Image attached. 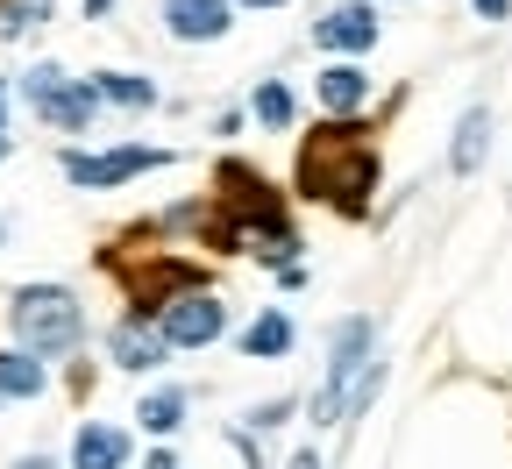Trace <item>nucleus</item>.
Here are the masks:
<instances>
[{
    "label": "nucleus",
    "instance_id": "f257e3e1",
    "mask_svg": "<svg viewBox=\"0 0 512 469\" xmlns=\"http://www.w3.org/2000/svg\"><path fill=\"white\" fill-rule=\"evenodd\" d=\"M370 185H377V157H370V143L356 136V128H320V136L306 143V157H299V192L335 199L342 214H363Z\"/></svg>",
    "mask_w": 512,
    "mask_h": 469
},
{
    "label": "nucleus",
    "instance_id": "f03ea898",
    "mask_svg": "<svg viewBox=\"0 0 512 469\" xmlns=\"http://www.w3.org/2000/svg\"><path fill=\"white\" fill-rule=\"evenodd\" d=\"M8 320H15V342H22L36 363L72 356V349L86 342V306H79L72 285H22L15 306H8Z\"/></svg>",
    "mask_w": 512,
    "mask_h": 469
},
{
    "label": "nucleus",
    "instance_id": "7ed1b4c3",
    "mask_svg": "<svg viewBox=\"0 0 512 469\" xmlns=\"http://www.w3.org/2000/svg\"><path fill=\"white\" fill-rule=\"evenodd\" d=\"M370 363H377V327L356 313V320H342V327L328 334V377H320V391H313V427L349 420L356 384H363V370H370Z\"/></svg>",
    "mask_w": 512,
    "mask_h": 469
},
{
    "label": "nucleus",
    "instance_id": "20e7f679",
    "mask_svg": "<svg viewBox=\"0 0 512 469\" xmlns=\"http://www.w3.org/2000/svg\"><path fill=\"white\" fill-rule=\"evenodd\" d=\"M22 100H29L50 128H64V136L93 128V114H100L93 79H72V72H57V64H36V72H22Z\"/></svg>",
    "mask_w": 512,
    "mask_h": 469
},
{
    "label": "nucleus",
    "instance_id": "39448f33",
    "mask_svg": "<svg viewBox=\"0 0 512 469\" xmlns=\"http://www.w3.org/2000/svg\"><path fill=\"white\" fill-rule=\"evenodd\" d=\"M157 327H164L171 349H214L221 334H228V306H221L207 285H192V292H178L171 306H157Z\"/></svg>",
    "mask_w": 512,
    "mask_h": 469
},
{
    "label": "nucleus",
    "instance_id": "423d86ee",
    "mask_svg": "<svg viewBox=\"0 0 512 469\" xmlns=\"http://www.w3.org/2000/svg\"><path fill=\"white\" fill-rule=\"evenodd\" d=\"M171 150L157 143H128V150H107V157H86V150H64V178L86 185V192H107V185H128L136 171H157Z\"/></svg>",
    "mask_w": 512,
    "mask_h": 469
},
{
    "label": "nucleus",
    "instance_id": "0eeeda50",
    "mask_svg": "<svg viewBox=\"0 0 512 469\" xmlns=\"http://www.w3.org/2000/svg\"><path fill=\"white\" fill-rule=\"evenodd\" d=\"M107 356H114V370H128V377L157 370V363L171 356V342H164L157 313H121V320L107 327Z\"/></svg>",
    "mask_w": 512,
    "mask_h": 469
},
{
    "label": "nucleus",
    "instance_id": "6e6552de",
    "mask_svg": "<svg viewBox=\"0 0 512 469\" xmlns=\"http://www.w3.org/2000/svg\"><path fill=\"white\" fill-rule=\"evenodd\" d=\"M313 43L320 50H342V57H363L377 43V8H370V0H342V8H328L313 22Z\"/></svg>",
    "mask_w": 512,
    "mask_h": 469
},
{
    "label": "nucleus",
    "instance_id": "1a4fd4ad",
    "mask_svg": "<svg viewBox=\"0 0 512 469\" xmlns=\"http://www.w3.org/2000/svg\"><path fill=\"white\" fill-rule=\"evenodd\" d=\"M228 15H235V0H164L171 43H214V36H228Z\"/></svg>",
    "mask_w": 512,
    "mask_h": 469
},
{
    "label": "nucleus",
    "instance_id": "9d476101",
    "mask_svg": "<svg viewBox=\"0 0 512 469\" xmlns=\"http://www.w3.org/2000/svg\"><path fill=\"white\" fill-rule=\"evenodd\" d=\"M121 462H128V434L107 420H86L72 441V469H121Z\"/></svg>",
    "mask_w": 512,
    "mask_h": 469
},
{
    "label": "nucleus",
    "instance_id": "9b49d317",
    "mask_svg": "<svg viewBox=\"0 0 512 469\" xmlns=\"http://www.w3.org/2000/svg\"><path fill=\"white\" fill-rule=\"evenodd\" d=\"M370 107V72L363 64H328L320 72V114H356Z\"/></svg>",
    "mask_w": 512,
    "mask_h": 469
},
{
    "label": "nucleus",
    "instance_id": "f8f14e48",
    "mask_svg": "<svg viewBox=\"0 0 512 469\" xmlns=\"http://www.w3.org/2000/svg\"><path fill=\"white\" fill-rule=\"evenodd\" d=\"M484 150H491V114H484V107H470V114L456 121V143H448V171L470 178V171L484 164Z\"/></svg>",
    "mask_w": 512,
    "mask_h": 469
},
{
    "label": "nucleus",
    "instance_id": "ddd939ff",
    "mask_svg": "<svg viewBox=\"0 0 512 469\" xmlns=\"http://www.w3.org/2000/svg\"><path fill=\"white\" fill-rule=\"evenodd\" d=\"M43 384H50V363H36L29 349L0 356V406H8V398H43Z\"/></svg>",
    "mask_w": 512,
    "mask_h": 469
},
{
    "label": "nucleus",
    "instance_id": "4468645a",
    "mask_svg": "<svg viewBox=\"0 0 512 469\" xmlns=\"http://www.w3.org/2000/svg\"><path fill=\"white\" fill-rule=\"evenodd\" d=\"M285 349H292V320H285L278 306H264V313H256V320L242 327V356L264 363V356H285Z\"/></svg>",
    "mask_w": 512,
    "mask_h": 469
},
{
    "label": "nucleus",
    "instance_id": "2eb2a0df",
    "mask_svg": "<svg viewBox=\"0 0 512 469\" xmlns=\"http://www.w3.org/2000/svg\"><path fill=\"white\" fill-rule=\"evenodd\" d=\"M136 420H143V434H157V441L178 434V427H185V391H178V384H157L143 406H136Z\"/></svg>",
    "mask_w": 512,
    "mask_h": 469
},
{
    "label": "nucleus",
    "instance_id": "dca6fc26",
    "mask_svg": "<svg viewBox=\"0 0 512 469\" xmlns=\"http://www.w3.org/2000/svg\"><path fill=\"white\" fill-rule=\"evenodd\" d=\"M93 93H100V100H114V107H128V114L157 107V86H150V79H136V72H93Z\"/></svg>",
    "mask_w": 512,
    "mask_h": 469
},
{
    "label": "nucleus",
    "instance_id": "f3484780",
    "mask_svg": "<svg viewBox=\"0 0 512 469\" xmlns=\"http://www.w3.org/2000/svg\"><path fill=\"white\" fill-rule=\"evenodd\" d=\"M43 22H50V0H0V43H22Z\"/></svg>",
    "mask_w": 512,
    "mask_h": 469
},
{
    "label": "nucleus",
    "instance_id": "a211bd4d",
    "mask_svg": "<svg viewBox=\"0 0 512 469\" xmlns=\"http://www.w3.org/2000/svg\"><path fill=\"white\" fill-rule=\"evenodd\" d=\"M249 114L264 121V128H292V93H285L278 79H264V86L249 93Z\"/></svg>",
    "mask_w": 512,
    "mask_h": 469
},
{
    "label": "nucleus",
    "instance_id": "6ab92c4d",
    "mask_svg": "<svg viewBox=\"0 0 512 469\" xmlns=\"http://www.w3.org/2000/svg\"><path fill=\"white\" fill-rule=\"evenodd\" d=\"M285 420H292V398H271V406H256V413H249L256 434H271V427H285Z\"/></svg>",
    "mask_w": 512,
    "mask_h": 469
},
{
    "label": "nucleus",
    "instance_id": "aec40b11",
    "mask_svg": "<svg viewBox=\"0 0 512 469\" xmlns=\"http://www.w3.org/2000/svg\"><path fill=\"white\" fill-rule=\"evenodd\" d=\"M470 8H477L484 22H505V15H512V0H470Z\"/></svg>",
    "mask_w": 512,
    "mask_h": 469
},
{
    "label": "nucleus",
    "instance_id": "412c9836",
    "mask_svg": "<svg viewBox=\"0 0 512 469\" xmlns=\"http://www.w3.org/2000/svg\"><path fill=\"white\" fill-rule=\"evenodd\" d=\"M0 157H8V79H0Z\"/></svg>",
    "mask_w": 512,
    "mask_h": 469
},
{
    "label": "nucleus",
    "instance_id": "4be33fe9",
    "mask_svg": "<svg viewBox=\"0 0 512 469\" xmlns=\"http://www.w3.org/2000/svg\"><path fill=\"white\" fill-rule=\"evenodd\" d=\"M143 469H178V455H171V448H157V455H150Z\"/></svg>",
    "mask_w": 512,
    "mask_h": 469
},
{
    "label": "nucleus",
    "instance_id": "5701e85b",
    "mask_svg": "<svg viewBox=\"0 0 512 469\" xmlns=\"http://www.w3.org/2000/svg\"><path fill=\"white\" fill-rule=\"evenodd\" d=\"M285 469H320V455H313V448H299V455H292Z\"/></svg>",
    "mask_w": 512,
    "mask_h": 469
},
{
    "label": "nucleus",
    "instance_id": "b1692460",
    "mask_svg": "<svg viewBox=\"0 0 512 469\" xmlns=\"http://www.w3.org/2000/svg\"><path fill=\"white\" fill-rule=\"evenodd\" d=\"M107 8H114V0H86V15H93V22H100V15H107Z\"/></svg>",
    "mask_w": 512,
    "mask_h": 469
},
{
    "label": "nucleus",
    "instance_id": "393cba45",
    "mask_svg": "<svg viewBox=\"0 0 512 469\" xmlns=\"http://www.w3.org/2000/svg\"><path fill=\"white\" fill-rule=\"evenodd\" d=\"M242 8H285V0H242Z\"/></svg>",
    "mask_w": 512,
    "mask_h": 469
},
{
    "label": "nucleus",
    "instance_id": "a878e982",
    "mask_svg": "<svg viewBox=\"0 0 512 469\" xmlns=\"http://www.w3.org/2000/svg\"><path fill=\"white\" fill-rule=\"evenodd\" d=\"M22 469H50V455H29V462H22Z\"/></svg>",
    "mask_w": 512,
    "mask_h": 469
}]
</instances>
